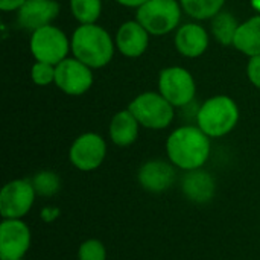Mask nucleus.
I'll list each match as a JSON object with an SVG mask.
<instances>
[{
    "label": "nucleus",
    "mask_w": 260,
    "mask_h": 260,
    "mask_svg": "<svg viewBox=\"0 0 260 260\" xmlns=\"http://www.w3.org/2000/svg\"><path fill=\"white\" fill-rule=\"evenodd\" d=\"M30 183L38 197L50 198L56 195L61 189V178L53 171H40L32 178Z\"/></svg>",
    "instance_id": "22"
},
{
    "label": "nucleus",
    "mask_w": 260,
    "mask_h": 260,
    "mask_svg": "<svg viewBox=\"0 0 260 260\" xmlns=\"http://www.w3.org/2000/svg\"><path fill=\"white\" fill-rule=\"evenodd\" d=\"M174 43L180 55L186 58H198L206 53L210 37L203 24L186 23L177 29Z\"/></svg>",
    "instance_id": "15"
},
{
    "label": "nucleus",
    "mask_w": 260,
    "mask_h": 260,
    "mask_svg": "<svg viewBox=\"0 0 260 260\" xmlns=\"http://www.w3.org/2000/svg\"><path fill=\"white\" fill-rule=\"evenodd\" d=\"M239 21L238 18L229 12V11H221L218 12L210 23V29H212V35L215 37V40L222 44V46H233L238 27H239Z\"/></svg>",
    "instance_id": "19"
},
{
    "label": "nucleus",
    "mask_w": 260,
    "mask_h": 260,
    "mask_svg": "<svg viewBox=\"0 0 260 260\" xmlns=\"http://www.w3.org/2000/svg\"><path fill=\"white\" fill-rule=\"evenodd\" d=\"M59 14V5L55 0H26L17 11V23L20 27L35 32L52 21Z\"/></svg>",
    "instance_id": "13"
},
{
    "label": "nucleus",
    "mask_w": 260,
    "mask_h": 260,
    "mask_svg": "<svg viewBox=\"0 0 260 260\" xmlns=\"http://www.w3.org/2000/svg\"><path fill=\"white\" fill-rule=\"evenodd\" d=\"M116 49L126 58L142 56L149 46V32L137 21L128 20L122 23L114 37Z\"/></svg>",
    "instance_id": "14"
},
{
    "label": "nucleus",
    "mask_w": 260,
    "mask_h": 260,
    "mask_svg": "<svg viewBox=\"0 0 260 260\" xmlns=\"http://www.w3.org/2000/svg\"><path fill=\"white\" fill-rule=\"evenodd\" d=\"M24 3H26V0H0V9L5 12L18 11Z\"/></svg>",
    "instance_id": "26"
},
{
    "label": "nucleus",
    "mask_w": 260,
    "mask_h": 260,
    "mask_svg": "<svg viewBox=\"0 0 260 260\" xmlns=\"http://www.w3.org/2000/svg\"><path fill=\"white\" fill-rule=\"evenodd\" d=\"M210 137L198 125L180 126L166 140L169 161L184 172L203 168L210 157Z\"/></svg>",
    "instance_id": "1"
},
{
    "label": "nucleus",
    "mask_w": 260,
    "mask_h": 260,
    "mask_svg": "<svg viewBox=\"0 0 260 260\" xmlns=\"http://www.w3.org/2000/svg\"><path fill=\"white\" fill-rule=\"evenodd\" d=\"M93 69L79 61L78 58H66L56 64L55 85L69 96H81L93 85Z\"/></svg>",
    "instance_id": "9"
},
{
    "label": "nucleus",
    "mask_w": 260,
    "mask_h": 260,
    "mask_svg": "<svg viewBox=\"0 0 260 260\" xmlns=\"http://www.w3.org/2000/svg\"><path fill=\"white\" fill-rule=\"evenodd\" d=\"M183 12L180 0H149L137 9L136 20L149 35L161 37L180 27Z\"/></svg>",
    "instance_id": "4"
},
{
    "label": "nucleus",
    "mask_w": 260,
    "mask_h": 260,
    "mask_svg": "<svg viewBox=\"0 0 260 260\" xmlns=\"http://www.w3.org/2000/svg\"><path fill=\"white\" fill-rule=\"evenodd\" d=\"M175 166L165 160H149L137 172V181L149 193H163L175 181Z\"/></svg>",
    "instance_id": "12"
},
{
    "label": "nucleus",
    "mask_w": 260,
    "mask_h": 260,
    "mask_svg": "<svg viewBox=\"0 0 260 260\" xmlns=\"http://www.w3.org/2000/svg\"><path fill=\"white\" fill-rule=\"evenodd\" d=\"M181 190L189 201L195 204H207L216 193V181L213 175L203 168L186 171L181 180Z\"/></svg>",
    "instance_id": "16"
},
{
    "label": "nucleus",
    "mask_w": 260,
    "mask_h": 260,
    "mask_svg": "<svg viewBox=\"0 0 260 260\" xmlns=\"http://www.w3.org/2000/svg\"><path fill=\"white\" fill-rule=\"evenodd\" d=\"M251 6L260 14V0H251Z\"/></svg>",
    "instance_id": "28"
},
{
    "label": "nucleus",
    "mask_w": 260,
    "mask_h": 260,
    "mask_svg": "<svg viewBox=\"0 0 260 260\" xmlns=\"http://www.w3.org/2000/svg\"><path fill=\"white\" fill-rule=\"evenodd\" d=\"M72 53L91 69H102L111 62L116 50V43L111 35L101 26L79 24L72 38Z\"/></svg>",
    "instance_id": "2"
},
{
    "label": "nucleus",
    "mask_w": 260,
    "mask_h": 260,
    "mask_svg": "<svg viewBox=\"0 0 260 260\" xmlns=\"http://www.w3.org/2000/svg\"><path fill=\"white\" fill-rule=\"evenodd\" d=\"M29 247V227L21 219H3L0 224V260L23 259Z\"/></svg>",
    "instance_id": "11"
},
{
    "label": "nucleus",
    "mask_w": 260,
    "mask_h": 260,
    "mask_svg": "<svg viewBox=\"0 0 260 260\" xmlns=\"http://www.w3.org/2000/svg\"><path fill=\"white\" fill-rule=\"evenodd\" d=\"M183 11L197 21L212 20L222 11L225 0H180Z\"/></svg>",
    "instance_id": "20"
},
{
    "label": "nucleus",
    "mask_w": 260,
    "mask_h": 260,
    "mask_svg": "<svg viewBox=\"0 0 260 260\" xmlns=\"http://www.w3.org/2000/svg\"><path fill=\"white\" fill-rule=\"evenodd\" d=\"M107 157V143L96 133H84L75 139L69 149L70 163L82 172L98 169Z\"/></svg>",
    "instance_id": "10"
},
{
    "label": "nucleus",
    "mask_w": 260,
    "mask_h": 260,
    "mask_svg": "<svg viewBox=\"0 0 260 260\" xmlns=\"http://www.w3.org/2000/svg\"><path fill=\"white\" fill-rule=\"evenodd\" d=\"M55 72H56V66L37 61L30 69V79L35 85L46 87L52 82L55 84Z\"/></svg>",
    "instance_id": "23"
},
{
    "label": "nucleus",
    "mask_w": 260,
    "mask_h": 260,
    "mask_svg": "<svg viewBox=\"0 0 260 260\" xmlns=\"http://www.w3.org/2000/svg\"><path fill=\"white\" fill-rule=\"evenodd\" d=\"M139 129H140V123L134 117V114L128 108L122 110L116 113L110 122L108 126L110 140L120 148L131 146L139 137Z\"/></svg>",
    "instance_id": "17"
},
{
    "label": "nucleus",
    "mask_w": 260,
    "mask_h": 260,
    "mask_svg": "<svg viewBox=\"0 0 260 260\" xmlns=\"http://www.w3.org/2000/svg\"><path fill=\"white\" fill-rule=\"evenodd\" d=\"M233 47L248 58L260 55V14L239 24Z\"/></svg>",
    "instance_id": "18"
},
{
    "label": "nucleus",
    "mask_w": 260,
    "mask_h": 260,
    "mask_svg": "<svg viewBox=\"0 0 260 260\" xmlns=\"http://www.w3.org/2000/svg\"><path fill=\"white\" fill-rule=\"evenodd\" d=\"M70 12L79 24H94L102 12V0H70Z\"/></svg>",
    "instance_id": "21"
},
{
    "label": "nucleus",
    "mask_w": 260,
    "mask_h": 260,
    "mask_svg": "<svg viewBox=\"0 0 260 260\" xmlns=\"http://www.w3.org/2000/svg\"><path fill=\"white\" fill-rule=\"evenodd\" d=\"M195 120L210 139H219L230 134L238 125L239 108L230 96L216 94L197 110Z\"/></svg>",
    "instance_id": "3"
},
{
    "label": "nucleus",
    "mask_w": 260,
    "mask_h": 260,
    "mask_svg": "<svg viewBox=\"0 0 260 260\" xmlns=\"http://www.w3.org/2000/svg\"><path fill=\"white\" fill-rule=\"evenodd\" d=\"M247 76L250 82L260 90V55L250 58L247 64Z\"/></svg>",
    "instance_id": "25"
},
{
    "label": "nucleus",
    "mask_w": 260,
    "mask_h": 260,
    "mask_svg": "<svg viewBox=\"0 0 260 260\" xmlns=\"http://www.w3.org/2000/svg\"><path fill=\"white\" fill-rule=\"evenodd\" d=\"M37 192L30 180H12L0 192V215L3 219H21L34 206Z\"/></svg>",
    "instance_id": "8"
},
{
    "label": "nucleus",
    "mask_w": 260,
    "mask_h": 260,
    "mask_svg": "<svg viewBox=\"0 0 260 260\" xmlns=\"http://www.w3.org/2000/svg\"><path fill=\"white\" fill-rule=\"evenodd\" d=\"M158 93L175 108L187 107L197 94L195 78L184 67H166L158 75Z\"/></svg>",
    "instance_id": "7"
},
{
    "label": "nucleus",
    "mask_w": 260,
    "mask_h": 260,
    "mask_svg": "<svg viewBox=\"0 0 260 260\" xmlns=\"http://www.w3.org/2000/svg\"><path fill=\"white\" fill-rule=\"evenodd\" d=\"M79 260H107V248L98 239H87L79 245Z\"/></svg>",
    "instance_id": "24"
},
{
    "label": "nucleus",
    "mask_w": 260,
    "mask_h": 260,
    "mask_svg": "<svg viewBox=\"0 0 260 260\" xmlns=\"http://www.w3.org/2000/svg\"><path fill=\"white\" fill-rule=\"evenodd\" d=\"M29 49L35 61L56 66L67 58L69 52L72 50V44L64 30L49 24L32 32Z\"/></svg>",
    "instance_id": "6"
},
{
    "label": "nucleus",
    "mask_w": 260,
    "mask_h": 260,
    "mask_svg": "<svg viewBox=\"0 0 260 260\" xmlns=\"http://www.w3.org/2000/svg\"><path fill=\"white\" fill-rule=\"evenodd\" d=\"M128 110L139 120L140 126L148 129H165L175 117V107L158 91H145L136 96Z\"/></svg>",
    "instance_id": "5"
},
{
    "label": "nucleus",
    "mask_w": 260,
    "mask_h": 260,
    "mask_svg": "<svg viewBox=\"0 0 260 260\" xmlns=\"http://www.w3.org/2000/svg\"><path fill=\"white\" fill-rule=\"evenodd\" d=\"M116 2L119 5L125 6V8H136V9H139V8H142L149 0H116Z\"/></svg>",
    "instance_id": "27"
},
{
    "label": "nucleus",
    "mask_w": 260,
    "mask_h": 260,
    "mask_svg": "<svg viewBox=\"0 0 260 260\" xmlns=\"http://www.w3.org/2000/svg\"><path fill=\"white\" fill-rule=\"evenodd\" d=\"M15 260H23V259H15Z\"/></svg>",
    "instance_id": "29"
}]
</instances>
